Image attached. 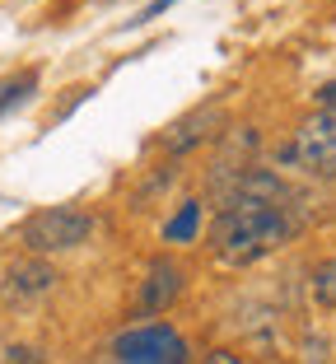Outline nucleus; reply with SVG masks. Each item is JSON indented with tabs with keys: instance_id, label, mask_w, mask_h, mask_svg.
I'll return each instance as SVG.
<instances>
[{
	"instance_id": "obj_1",
	"label": "nucleus",
	"mask_w": 336,
	"mask_h": 364,
	"mask_svg": "<svg viewBox=\"0 0 336 364\" xmlns=\"http://www.w3.org/2000/svg\"><path fill=\"white\" fill-rule=\"evenodd\" d=\"M285 201V187L276 173H261V168H248L239 173V187L229 192V201L220 205L215 225H210L206 243L224 267H252L261 262L266 252L285 247L294 238V215Z\"/></svg>"
},
{
	"instance_id": "obj_2",
	"label": "nucleus",
	"mask_w": 336,
	"mask_h": 364,
	"mask_svg": "<svg viewBox=\"0 0 336 364\" xmlns=\"http://www.w3.org/2000/svg\"><path fill=\"white\" fill-rule=\"evenodd\" d=\"M94 238V215L80 210V205H47V210H33L19 229V243L28 247V257H61V252H75Z\"/></svg>"
},
{
	"instance_id": "obj_3",
	"label": "nucleus",
	"mask_w": 336,
	"mask_h": 364,
	"mask_svg": "<svg viewBox=\"0 0 336 364\" xmlns=\"http://www.w3.org/2000/svg\"><path fill=\"white\" fill-rule=\"evenodd\" d=\"M285 164L313 182H336V112H308L285 145Z\"/></svg>"
},
{
	"instance_id": "obj_4",
	"label": "nucleus",
	"mask_w": 336,
	"mask_h": 364,
	"mask_svg": "<svg viewBox=\"0 0 336 364\" xmlns=\"http://www.w3.org/2000/svg\"><path fill=\"white\" fill-rule=\"evenodd\" d=\"M112 364H192L187 360V341L168 322H145L131 327L112 341Z\"/></svg>"
},
{
	"instance_id": "obj_5",
	"label": "nucleus",
	"mask_w": 336,
	"mask_h": 364,
	"mask_svg": "<svg viewBox=\"0 0 336 364\" xmlns=\"http://www.w3.org/2000/svg\"><path fill=\"white\" fill-rule=\"evenodd\" d=\"M56 285H61V271L47 257H19V262H10V267L0 271V299L14 304V309L47 299Z\"/></svg>"
},
{
	"instance_id": "obj_6",
	"label": "nucleus",
	"mask_w": 336,
	"mask_h": 364,
	"mask_svg": "<svg viewBox=\"0 0 336 364\" xmlns=\"http://www.w3.org/2000/svg\"><path fill=\"white\" fill-rule=\"evenodd\" d=\"M220 131H224V103H206L196 107V112H187L183 122H173V127L163 131V150L168 154H192L196 145H206V140H215Z\"/></svg>"
},
{
	"instance_id": "obj_7",
	"label": "nucleus",
	"mask_w": 336,
	"mask_h": 364,
	"mask_svg": "<svg viewBox=\"0 0 336 364\" xmlns=\"http://www.w3.org/2000/svg\"><path fill=\"white\" fill-rule=\"evenodd\" d=\"M178 294H183V267H178L173 257H154L150 267H145L141 294H136L141 313H168L178 304Z\"/></svg>"
},
{
	"instance_id": "obj_8",
	"label": "nucleus",
	"mask_w": 336,
	"mask_h": 364,
	"mask_svg": "<svg viewBox=\"0 0 336 364\" xmlns=\"http://www.w3.org/2000/svg\"><path fill=\"white\" fill-rule=\"evenodd\" d=\"M33 94H38V70H14V75H5L0 80V117L14 112V107H23Z\"/></svg>"
},
{
	"instance_id": "obj_9",
	"label": "nucleus",
	"mask_w": 336,
	"mask_h": 364,
	"mask_svg": "<svg viewBox=\"0 0 336 364\" xmlns=\"http://www.w3.org/2000/svg\"><path fill=\"white\" fill-rule=\"evenodd\" d=\"M196 229H201V201H183L178 215L163 225V243H192Z\"/></svg>"
},
{
	"instance_id": "obj_10",
	"label": "nucleus",
	"mask_w": 336,
	"mask_h": 364,
	"mask_svg": "<svg viewBox=\"0 0 336 364\" xmlns=\"http://www.w3.org/2000/svg\"><path fill=\"white\" fill-rule=\"evenodd\" d=\"M308 294L318 299V309L336 313V257H323L308 276Z\"/></svg>"
},
{
	"instance_id": "obj_11",
	"label": "nucleus",
	"mask_w": 336,
	"mask_h": 364,
	"mask_svg": "<svg viewBox=\"0 0 336 364\" xmlns=\"http://www.w3.org/2000/svg\"><path fill=\"white\" fill-rule=\"evenodd\" d=\"M5 364H43V360H38V350H28V346H10Z\"/></svg>"
},
{
	"instance_id": "obj_12",
	"label": "nucleus",
	"mask_w": 336,
	"mask_h": 364,
	"mask_svg": "<svg viewBox=\"0 0 336 364\" xmlns=\"http://www.w3.org/2000/svg\"><path fill=\"white\" fill-rule=\"evenodd\" d=\"M201 364H248V360H243L239 350H210V355H206Z\"/></svg>"
},
{
	"instance_id": "obj_13",
	"label": "nucleus",
	"mask_w": 336,
	"mask_h": 364,
	"mask_svg": "<svg viewBox=\"0 0 336 364\" xmlns=\"http://www.w3.org/2000/svg\"><path fill=\"white\" fill-rule=\"evenodd\" d=\"M318 103H323V112H336V80H327V85L318 89Z\"/></svg>"
},
{
	"instance_id": "obj_14",
	"label": "nucleus",
	"mask_w": 336,
	"mask_h": 364,
	"mask_svg": "<svg viewBox=\"0 0 336 364\" xmlns=\"http://www.w3.org/2000/svg\"><path fill=\"white\" fill-rule=\"evenodd\" d=\"M168 5H178V0H154L150 10H141V19H136V23H145V19H159V14L168 10Z\"/></svg>"
}]
</instances>
